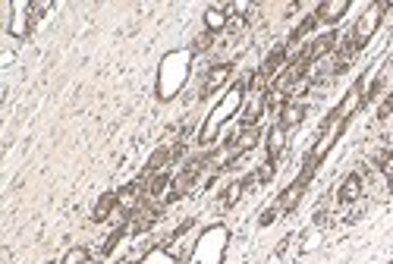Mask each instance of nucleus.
Listing matches in <instances>:
<instances>
[{
  "label": "nucleus",
  "mask_w": 393,
  "mask_h": 264,
  "mask_svg": "<svg viewBox=\"0 0 393 264\" xmlns=\"http://www.w3.org/2000/svg\"><path fill=\"white\" fill-rule=\"evenodd\" d=\"M126 236H129V230H126V224H123L120 230H114L111 236H107V242H104V246H101V258H107V255H114V248L120 246V242L126 239Z\"/></svg>",
  "instance_id": "412c9836"
},
{
  "label": "nucleus",
  "mask_w": 393,
  "mask_h": 264,
  "mask_svg": "<svg viewBox=\"0 0 393 264\" xmlns=\"http://www.w3.org/2000/svg\"><path fill=\"white\" fill-rule=\"evenodd\" d=\"M114 211H120V198H116V189H111V192H104V195L98 198V204H94V211H92V220H94V224H104V220L111 217Z\"/></svg>",
  "instance_id": "4468645a"
},
{
  "label": "nucleus",
  "mask_w": 393,
  "mask_h": 264,
  "mask_svg": "<svg viewBox=\"0 0 393 264\" xmlns=\"http://www.w3.org/2000/svg\"><path fill=\"white\" fill-rule=\"evenodd\" d=\"M305 186H309V182L296 176V180L289 182L287 189H283V192H280V198H277V208H280V214H289V211H296V204H299V202H302V195H305Z\"/></svg>",
  "instance_id": "9b49d317"
},
{
  "label": "nucleus",
  "mask_w": 393,
  "mask_h": 264,
  "mask_svg": "<svg viewBox=\"0 0 393 264\" xmlns=\"http://www.w3.org/2000/svg\"><path fill=\"white\" fill-rule=\"evenodd\" d=\"M230 72H233V63H217V66H211L208 76H205V85H201V98H211L214 92H221V88L227 85Z\"/></svg>",
  "instance_id": "9d476101"
},
{
  "label": "nucleus",
  "mask_w": 393,
  "mask_h": 264,
  "mask_svg": "<svg viewBox=\"0 0 393 264\" xmlns=\"http://www.w3.org/2000/svg\"><path fill=\"white\" fill-rule=\"evenodd\" d=\"M211 44H214V35L205 32V35H199V38H195V44H192L189 50H192V54H201V50H208Z\"/></svg>",
  "instance_id": "393cba45"
},
{
  "label": "nucleus",
  "mask_w": 393,
  "mask_h": 264,
  "mask_svg": "<svg viewBox=\"0 0 393 264\" xmlns=\"http://www.w3.org/2000/svg\"><path fill=\"white\" fill-rule=\"evenodd\" d=\"M255 76V72H252ZM252 76H245V79H239V82H233L227 92H223V98L214 104V110L205 116V123H201V129H199V145H214L217 142V136L223 132V126L233 120L236 114H243V107H245V92H249V85H252Z\"/></svg>",
  "instance_id": "f257e3e1"
},
{
  "label": "nucleus",
  "mask_w": 393,
  "mask_h": 264,
  "mask_svg": "<svg viewBox=\"0 0 393 264\" xmlns=\"http://www.w3.org/2000/svg\"><path fill=\"white\" fill-rule=\"evenodd\" d=\"M305 114H309V107H305L302 101H289V104L283 107V114L277 116V126L287 129V132L296 129V126H299V123L305 120Z\"/></svg>",
  "instance_id": "ddd939ff"
},
{
  "label": "nucleus",
  "mask_w": 393,
  "mask_h": 264,
  "mask_svg": "<svg viewBox=\"0 0 393 264\" xmlns=\"http://www.w3.org/2000/svg\"><path fill=\"white\" fill-rule=\"evenodd\" d=\"M32 4L28 0H13V13L10 19H6V35L10 38H28V32H32Z\"/></svg>",
  "instance_id": "20e7f679"
},
{
  "label": "nucleus",
  "mask_w": 393,
  "mask_h": 264,
  "mask_svg": "<svg viewBox=\"0 0 393 264\" xmlns=\"http://www.w3.org/2000/svg\"><path fill=\"white\" fill-rule=\"evenodd\" d=\"M227 246H230V226L227 224H211L208 230H201V236L195 239L186 264H223Z\"/></svg>",
  "instance_id": "7ed1b4c3"
},
{
  "label": "nucleus",
  "mask_w": 393,
  "mask_h": 264,
  "mask_svg": "<svg viewBox=\"0 0 393 264\" xmlns=\"http://www.w3.org/2000/svg\"><path fill=\"white\" fill-rule=\"evenodd\" d=\"M261 136H265V132H261L258 126L243 129V132L236 136V142L230 145V158H245L249 151H255V148H258V142H261ZM230 158H227V160H230Z\"/></svg>",
  "instance_id": "1a4fd4ad"
},
{
  "label": "nucleus",
  "mask_w": 393,
  "mask_h": 264,
  "mask_svg": "<svg viewBox=\"0 0 393 264\" xmlns=\"http://www.w3.org/2000/svg\"><path fill=\"white\" fill-rule=\"evenodd\" d=\"M277 214H280V208L277 204H271V208L265 211V214H261V220H258V226H271L274 220H277Z\"/></svg>",
  "instance_id": "a878e982"
},
{
  "label": "nucleus",
  "mask_w": 393,
  "mask_h": 264,
  "mask_svg": "<svg viewBox=\"0 0 393 264\" xmlns=\"http://www.w3.org/2000/svg\"><path fill=\"white\" fill-rule=\"evenodd\" d=\"M265 94H267V92H255V98L243 107V129L258 126V120L265 116Z\"/></svg>",
  "instance_id": "2eb2a0df"
},
{
  "label": "nucleus",
  "mask_w": 393,
  "mask_h": 264,
  "mask_svg": "<svg viewBox=\"0 0 393 264\" xmlns=\"http://www.w3.org/2000/svg\"><path fill=\"white\" fill-rule=\"evenodd\" d=\"M289 66V44H277V48L271 50V54L265 57V63H261V70H258V76L265 79H274V76H280L283 70Z\"/></svg>",
  "instance_id": "0eeeda50"
},
{
  "label": "nucleus",
  "mask_w": 393,
  "mask_h": 264,
  "mask_svg": "<svg viewBox=\"0 0 393 264\" xmlns=\"http://www.w3.org/2000/svg\"><path fill=\"white\" fill-rule=\"evenodd\" d=\"M142 264H179V258L170 252V248L157 246V248H148V252H145Z\"/></svg>",
  "instance_id": "6ab92c4d"
},
{
  "label": "nucleus",
  "mask_w": 393,
  "mask_h": 264,
  "mask_svg": "<svg viewBox=\"0 0 393 264\" xmlns=\"http://www.w3.org/2000/svg\"><path fill=\"white\" fill-rule=\"evenodd\" d=\"M390 110H393V98H387L381 107H377V120H387V116H390Z\"/></svg>",
  "instance_id": "cd10ccee"
},
{
  "label": "nucleus",
  "mask_w": 393,
  "mask_h": 264,
  "mask_svg": "<svg viewBox=\"0 0 393 264\" xmlns=\"http://www.w3.org/2000/svg\"><path fill=\"white\" fill-rule=\"evenodd\" d=\"M192 50H167L157 63V79H155V98L167 104L173 101L189 82V72H192Z\"/></svg>",
  "instance_id": "f03ea898"
},
{
  "label": "nucleus",
  "mask_w": 393,
  "mask_h": 264,
  "mask_svg": "<svg viewBox=\"0 0 393 264\" xmlns=\"http://www.w3.org/2000/svg\"><path fill=\"white\" fill-rule=\"evenodd\" d=\"M243 192H245L243 180H239V182H230V186H227V192H223V204H227V208H233V204H236L239 198H243Z\"/></svg>",
  "instance_id": "5701e85b"
},
{
  "label": "nucleus",
  "mask_w": 393,
  "mask_h": 264,
  "mask_svg": "<svg viewBox=\"0 0 393 264\" xmlns=\"http://www.w3.org/2000/svg\"><path fill=\"white\" fill-rule=\"evenodd\" d=\"M170 182H173L170 170L155 173V176L148 180V189H145V202H151V198H161V195H164V189H170Z\"/></svg>",
  "instance_id": "f3484780"
},
{
  "label": "nucleus",
  "mask_w": 393,
  "mask_h": 264,
  "mask_svg": "<svg viewBox=\"0 0 393 264\" xmlns=\"http://www.w3.org/2000/svg\"><path fill=\"white\" fill-rule=\"evenodd\" d=\"M230 26V13L223 10V6H208L205 10V32H223V28Z\"/></svg>",
  "instance_id": "dca6fc26"
},
{
  "label": "nucleus",
  "mask_w": 393,
  "mask_h": 264,
  "mask_svg": "<svg viewBox=\"0 0 393 264\" xmlns=\"http://www.w3.org/2000/svg\"><path fill=\"white\" fill-rule=\"evenodd\" d=\"M315 26H318V16L311 13V16H305V19L299 22V26L293 28V35H289V41H287V44H299V41H305L311 32H315Z\"/></svg>",
  "instance_id": "aec40b11"
},
{
  "label": "nucleus",
  "mask_w": 393,
  "mask_h": 264,
  "mask_svg": "<svg viewBox=\"0 0 393 264\" xmlns=\"http://www.w3.org/2000/svg\"><path fill=\"white\" fill-rule=\"evenodd\" d=\"M365 79H359V82H353V88H349V92L343 94V101H340L337 107L331 110V116L333 120H349V116L355 114V110L362 107V98H365Z\"/></svg>",
  "instance_id": "39448f33"
},
{
  "label": "nucleus",
  "mask_w": 393,
  "mask_h": 264,
  "mask_svg": "<svg viewBox=\"0 0 393 264\" xmlns=\"http://www.w3.org/2000/svg\"><path fill=\"white\" fill-rule=\"evenodd\" d=\"M274 173H277V160H265V164L255 170V176H258V186H261V182H271Z\"/></svg>",
  "instance_id": "b1692460"
},
{
  "label": "nucleus",
  "mask_w": 393,
  "mask_h": 264,
  "mask_svg": "<svg viewBox=\"0 0 393 264\" xmlns=\"http://www.w3.org/2000/svg\"><path fill=\"white\" fill-rule=\"evenodd\" d=\"M387 186H390V192H393V167L387 170Z\"/></svg>",
  "instance_id": "c85d7f7f"
},
{
  "label": "nucleus",
  "mask_w": 393,
  "mask_h": 264,
  "mask_svg": "<svg viewBox=\"0 0 393 264\" xmlns=\"http://www.w3.org/2000/svg\"><path fill=\"white\" fill-rule=\"evenodd\" d=\"M349 0H324V4L315 6V16H318V26H333V22H340L349 13Z\"/></svg>",
  "instance_id": "6e6552de"
},
{
  "label": "nucleus",
  "mask_w": 393,
  "mask_h": 264,
  "mask_svg": "<svg viewBox=\"0 0 393 264\" xmlns=\"http://www.w3.org/2000/svg\"><path fill=\"white\" fill-rule=\"evenodd\" d=\"M359 195H362V176H359V173H349L346 180H343V186H340L337 198H340L343 204H349V202H355Z\"/></svg>",
  "instance_id": "a211bd4d"
},
{
  "label": "nucleus",
  "mask_w": 393,
  "mask_h": 264,
  "mask_svg": "<svg viewBox=\"0 0 393 264\" xmlns=\"http://www.w3.org/2000/svg\"><path fill=\"white\" fill-rule=\"evenodd\" d=\"M340 38H343V35H340L337 28H331V32L318 35V38L309 44V60H311V66L321 63V60H327V57H333V50L340 48Z\"/></svg>",
  "instance_id": "423d86ee"
},
{
  "label": "nucleus",
  "mask_w": 393,
  "mask_h": 264,
  "mask_svg": "<svg viewBox=\"0 0 393 264\" xmlns=\"http://www.w3.org/2000/svg\"><path fill=\"white\" fill-rule=\"evenodd\" d=\"M265 148H267V160H280V154L287 151V129H280L277 123H274V126L265 132Z\"/></svg>",
  "instance_id": "f8f14e48"
},
{
  "label": "nucleus",
  "mask_w": 393,
  "mask_h": 264,
  "mask_svg": "<svg viewBox=\"0 0 393 264\" xmlns=\"http://www.w3.org/2000/svg\"><path fill=\"white\" fill-rule=\"evenodd\" d=\"M390 264H393V261H390Z\"/></svg>",
  "instance_id": "c756f323"
},
{
  "label": "nucleus",
  "mask_w": 393,
  "mask_h": 264,
  "mask_svg": "<svg viewBox=\"0 0 393 264\" xmlns=\"http://www.w3.org/2000/svg\"><path fill=\"white\" fill-rule=\"evenodd\" d=\"M60 264H89V248H85V246L70 248V252L63 255V261H60Z\"/></svg>",
  "instance_id": "4be33fe9"
},
{
  "label": "nucleus",
  "mask_w": 393,
  "mask_h": 264,
  "mask_svg": "<svg viewBox=\"0 0 393 264\" xmlns=\"http://www.w3.org/2000/svg\"><path fill=\"white\" fill-rule=\"evenodd\" d=\"M192 226H195V220H192V217H189V220H183V224H179V226H177V230H173V233H170V239H183V236H186V233H189V230H192Z\"/></svg>",
  "instance_id": "bb28decb"
}]
</instances>
